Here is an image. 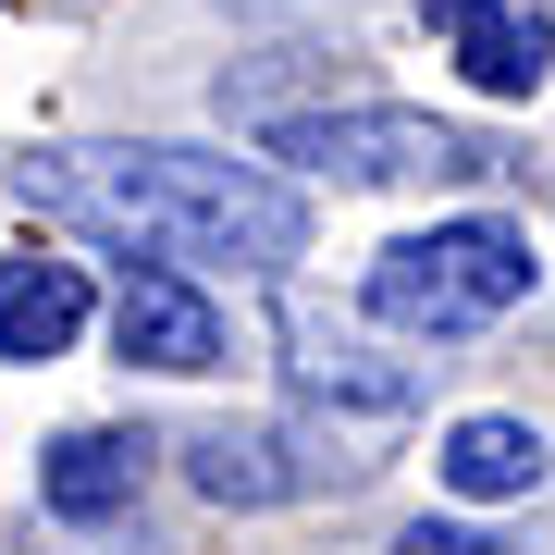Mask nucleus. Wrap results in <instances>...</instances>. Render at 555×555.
I'll return each instance as SVG.
<instances>
[{
    "label": "nucleus",
    "mask_w": 555,
    "mask_h": 555,
    "mask_svg": "<svg viewBox=\"0 0 555 555\" xmlns=\"http://www.w3.org/2000/svg\"><path fill=\"white\" fill-rule=\"evenodd\" d=\"M420 25L444 38V62L481 87V100H543L555 75V25L531 0H420Z\"/></svg>",
    "instance_id": "7"
},
{
    "label": "nucleus",
    "mask_w": 555,
    "mask_h": 555,
    "mask_svg": "<svg viewBox=\"0 0 555 555\" xmlns=\"http://www.w3.org/2000/svg\"><path fill=\"white\" fill-rule=\"evenodd\" d=\"M185 481L210 506H297L321 481H358V456H309L284 420H198L185 433Z\"/></svg>",
    "instance_id": "5"
},
{
    "label": "nucleus",
    "mask_w": 555,
    "mask_h": 555,
    "mask_svg": "<svg viewBox=\"0 0 555 555\" xmlns=\"http://www.w3.org/2000/svg\"><path fill=\"white\" fill-rule=\"evenodd\" d=\"M247 13H259V0H247Z\"/></svg>",
    "instance_id": "12"
},
{
    "label": "nucleus",
    "mask_w": 555,
    "mask_h": 555,
    "mask_svg": "<svg viewBox=\"0 0 555 555\" xmlns=\"http://www.w3.org/2000/svg\"><path fill=\"white\" fill-rule=\"evenodd\" d=\"M112 346L137 358V371H160V383H198V371H222V358H235V334H222V309H210L198 272H124Z\"/></svg>",
    "instance_id": "6"
},
{
    "label": "nucleus",
    "mask_w": 555,
    "mask_h": 555,
    "mask_svg": "<svg viewBox=\"0 0 555 555\" xmlns=\"http://www.w3.org/2000/svg\"><path fill=\"white\" fill-rule=\"evenodd\" d=\"M284 383H297L309 408H334V420H408L433 396L420 358H383L371 334H346V321H321V309H284Z\"/></svg>",
    "instance_id": "4"
},
{
    "label": "nucleus",
    "mask_w": 555,
    "mask_h": 555,
    "mask_svg": "<svg viewBox=\"0 0 555 555\" xmlns=\"http://www.w3.org/2000/svg\"><path fill=\"white\" fill-rule=\"evenodd\" d=\"M13 198L87 247H124L149 272H284L309 247V198L272 160L185 149V137H75L13 173Z\"/></svg>",
    "instance_id": "1"
},
{
    "label": "nucleus",
    "mask_w": 555,
    "mask_h": 555,
    "mask_svg": "<svg viewBox=\"0 0 555 555\" xmlns=\"http://www.w3.org/2000/svg\"><path fill=\"white\" fill-rule=\"evenodd\" d=\"M100 321V284L87 259H50V247H13L0 259V358L38 371V358H75V334Z\"/></svg>",
    "instance_id": "9"
},
{
    "label": "nucleus",
    "mask_w": 555,
    "mask_h": 555,
    "mask_svg": "<svg viewBox=\"0 0 555 555\" xmlns=\"http://www.w3.org/2000/svg\"><path fill=\"white\" fill-rule=\"evenodd\" d=\"M555 469V444L531 433V420H444V444H433V481L444 494H469V506H506V494H531V481Z\"/></svg>",
    "instance_id": "10"
},
{
    "label": "nucleus",
    "mask_w": 555,
    "mask_h": 555,
    "mask_svg": "<svg viewBox=\"0 0 555 555\" xmlns=\"http://www.w3.org/2000/svg\"><path fill=\"white\" fill-rule=\"evenodd\" d=\"M531 284H543L531 222L469 210V222H433V235H396L358 284V309L408 346H456V334H494L506 309H531Z\"/></svg>",
    "instance_id": "2"
},
{
    "label": "nucleus",
    "mask_w": 555,
    "mask_h": 555,
    "mask_svg": "<svg viewBox=\"0 0 555 555\" xmlns=\"http://www.w3.org/2000/svg\"><path fill=\"white\" fill-rule=\"evenodd\" d=\"M149 433H124V420H75L50 456H38V506L50 518H75V531H100V518H124L149 494Z\"/></svg>",
    "instance_id": "8"
},
{
    "label": "nucleus",
    "mask_w": 555,
    "mask_h": 555,
    "mask_svg": "<svg viewBox=\"0 0 555 555\" xmlns=\"http://www.w3.org/2000/svg\"><path fill=\"white\" fill-rule=\"evenodd\" d=\"M259 160H297L321 185H494L506 137L456 112H408V100H334V112H259Z\"/></svg>",
    "instance_id": "3"
},
{
    "label": "nucleus",
    "mask_w": 555,
    "mask_h": 555,
    "mask_svg": "<svg viewBox=\"0 0 555 555\" xmlns=\"http://www.w3.org/2000/svg\"><path fill=\"white\" fill-rule=\"evenodd\" d=\"M396 555H506V543L481 531V518H408V531H396Z\"/></svg>",
    "instance_id": "11"
}]
</instances>
